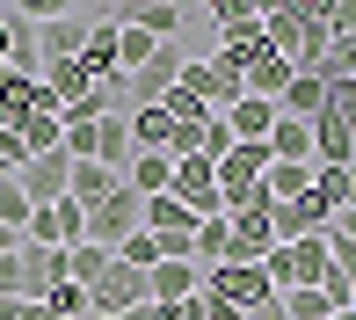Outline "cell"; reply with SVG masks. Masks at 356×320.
Instances as JSON below:
<instances>
[{
	"instance_id": "cell-1",
	"label": "cell",
	"mask_w": 356,
	"mask_h": 320,
	"mask_svg": "<svg viewBox=\"0 0 356 320\" xmlns=\"http://www.w3.org/2000/svg\"><path fill=\"white\" fill-rule=\"evenodd\" d=\"M131 233H145V197H131V189L117 182V189H109V197H102V204L88 211V240L117 255V248H124Z\"/></svg>"
},
{
	"instance_id": "cell-2",
	"label": "cell",
	"mask_w": 356,
	"mask_h": 320,
	"mask_svg": "<svg viewBox=\"0 0 356 320\" xmlns=\"http://www.w3.org/2000/svg\"><path fill=\"white\" fill-rule=\"evenodd\" d=\"M175 204H189L197 218H225V197H218V160H204V153L175 160Z\"/></svg>"
},
{
	"instance_id": "cell-3",
	"label": "cell",
	"mask_w": 356,
	"mask_h": 320,
	"mask_svg": "<svg viewBox=\"0 0 356 320\" xmlns=\"http://www.w3.org/2000/svg\"><path fill=\"white\" fill-rule=\"evenodd\" d=\"M182 66H189V51L182 44H160L153 58H145V66L124 80V88H131V109H153V102H168L175 95V80H182Z\"/></svg>"
},
{
	"instance_id": "cell-4",
	"label": "cell",
	"mask_w": 356,
	"mask_h": 320,
	"mask_svg": "<svg viewBox=\"0 0 356 320\" xmlns=\"http://www.w3.org/2000/svg\"><path fill=\"white\" fill-rule=\"evenodd\" d=\"M22 240H37V248H66V255H73L80 240H88V211H80L73 197H58V204H44V211L29 218Z\"/></svg>"
},
{
	"instance_id": "cell-5",
	"label": "cell",
	"mask_w": 356,
	"mask_h": 320,
	"mask_svg": "<svg viewBox=\"0 0 356 320\" xmlns=\"http://www.w3.org/2000/svg\"><path fill=\"white\" fill-rule=\"evenodd\" d=\"M15 182H22V197L44 211V204H58V197L73 189V153H66V146H58V153H37L22 175H15Z\"/></svg>"
},
{
	"instance_id": "cell-6",
	"label": "cell",
	"mask_w": 356,
	"mask_h": 320,
	"mask_svg": "<svg viewBox=\"0 0 356 320\" xmlns=\"http://www.w3.org/2000/svg\"><path fill=\"white\" fill-rule=\"evenodd\" d=\"M327 197L320 189H305V197H291V204H277L269 211V226H277V248H291V240H313V233H327Z\"/></svg>"
},
{
	"instance_id": "cell-7",
	"label": "cell",
	"mask_w": 356,
	"mask_h": 320,
	"mask_svg": "<svg viewBox=\"0 0 356 320\" xmlns=\"http://www.w3.org/2000/svg\"><path fill=\"white\" fill-rule=\"evenodd\" d=\"M327 269H334L327 233H313V240H291V248H284V291H320V284H327Z\"/></svg>"
},
{
	"instance_id": "cell-8",
	"label": "cell",
	"mask_w": 356,
	"mask_h": 320,
	"mask_svg": "<svg viewBox=\"0 0 356 320\" xmlns=\"http://www.w3.org/2000/svg\"><path fill=\"white\" fill-rule=\"evenodd\" d=\"M88 29H95V15H44L37 22V51H44V66H58V58H80L88 51Z\"/></svg>"
},
{
	"instance_id": "cell-9",
	"label": "cell",
	"mask_w": 356,
	"mask_h": 320,
	"mask_svg": "<svg viewBox=\"0 0 356 320\" xmlns=\"http://www.w3.org/2000/svg\"><path fill=\"white\" fill-rule=\"evenodd\" d=\"M117 8L109 15H95V29H88V51H80V73L95 80V88H109V80H124V66H117Z\"/></svg>"
},
{
	"instance_id": "cell-10",
	"label": "cell",
	"mask_w": 356,
	"mask_h": 320,
	"mask_svg": "<svg viewBox=\"0 0 356 320\" xmlns=\"http://www.w3.org/2000/svg\"><path fill=\"white\" fill-rule=\"evenodd\" d=\"M197 284H204V269H197V262H160V269H145V298H153V306H168V313L182 306Z\"/></svg>"
},
{
	"instance_id": "cell-11",
	"label": "cell",
	"mask_w": 356,
	"mask_h": 320,
	"mask_svg": "<svg viewBox=\"0 0 356 320\" xmlns=\"http://www.w3.org/2000/svg\"><path fill=\"white\" fill-rule=\"evenodd\" d=\"M124 29H145L153 44H182V8H168V0H138V8H117Z\"/></svg>"
},
{
	"instance_id": "cell-12",
	"label": "cell",
	"mask_w": 356,
	"mask_h": 320,
	"mask_svg": "<svg viewBox=\"0 0 356 320\" xmlns=\"http://www.w3.org/2000/svg\"><path fill=\"white\" fill-rule=\"evenodd\" d=\"M327 80H320V73H291V88L277 95V109H284V117H298V124H313V117H327Z\"/></svg>"
},
{
	"instance_id": "cell-13",
	"label": "cell",
	"mask_w": 356,
	"mask_h": 320,
	"mask_svg": "<svg viewBox=\"0 0 356 320\" xmlns=\"http://www.w3.org/2000/svg\"><path fill=\"white\" fill-rule=\"evenodd\" d=\"M124 189H131V197H168V189H175V160L168 153H131Z\"/></svg>"
},
{
	"instance_id": "cell-14",
	"label": "cell",
	"mask_w": 356,
	"mask_h": 320,
	"mask_svg": "<svg viewBox=\"0 0 356 320\" xmlns=\"http://www.w3.org/2000/svg\"><path fill=\"white\" fill-rule=\"evenodd\" d=\"M37 95H44V80H0V131H22L29 117H37Z\"/></svg>"
},
{
	"instance_id": "cell-15",
	"label": "cell",
	"mask_w": 356,
	"mask_h": 320,
	"mask_svg": "<svg viewBox=\"0 0 356 320\" xmlns=\"http://www.w3.org/2000/svg\"><path fill=\"white\" fill-rule=\"evenodd\" d=\"M277 117H284V109H277V102H262V95H240V102L225 109L233 138H269V131H277Z\"/></svg>"
},
{
	"instance_id": "cell-16",
	"label": "cell",
	"mask_w": 356,
	"mask_h": 320,
	"mask_svg": "<svg viewBox=\"0 0 356 320\" xmlns=\"http://www.w3.org/2000/svg\"><path fill=\"white\" fill-rule=\"evenodd\" d=\"M269 160L313 168V124H298V117H277V131H269Z\"/></svg>"
},
{
	"instance_id": "cell-17",
	"label": "cell",
	"mask_w": 356,
	"mask_h": 320,
	"mask_svg": "<svg viewBox=\"0 0 356 320\" xmlns=\"http://www.w3.org/2000/svg\"><path fill=\"white\" fill-rule=\"evenodd\" d=\"M117 182H124V175H109L102 160H73V189H66V197L80 204V211H95V204H102Z\"/></svg>"
},
{
	"instance_id": "cell-18",
	"label": "cell",
	"mask_w": 356,
	"mask_h": 320,
	"mask_svg": "<svg viewBox=\"0 0 356 320\" xmlns=\"http://www.w3.org/2000/svg\"><path fill=\"white\" fill-rule=\"evenodd\" d=\"M168 138H175V117L168 109H131V153H168Z\"/></svg>"
},
{
	"instance_id": "cell-19",
	"label": "cell",
	"mask_w": 356,
	"mask_h": 320,
	"mask_svg": "<svg viewBox=\"0 0 356 320\" xmlns=\"http://www.w3.org/2000/svg\"><path fill=\"white\" fill-rule=\"evenodd\" d=\"M211 22H218V44H233V37H262V8H254V0H218Z\"/></svg>"
},
{
	"instance_id": "cell-20",
	"label": "cell",
	"mask_w": 356,
	"mask_h": 320,
	"mask_svg": "<svg viewBox=\"0 0 356 320\" xmlns=\"http://www.w3.org/2000/svg\"><path fill=\"white\" fill-rule=\"evenodd\" d=\"M291 73H298V66H291V58L262 51V58H254V66H248V95H262V102H277V95L291 88Z\"/></svg>"
},
{
	"instance_id": "cell-21",
	"label": "cell",
	"mask_w": 356,
	"mask_h": 320,
	"mask_svg": "<svg viewBox=\"0 0 356 320\" xmlns=\"http://www.w3.org/2000/svg\"><path fill=\"white\" fill-rule=\"evenodd\" d=\"M109 262H117V255H109V248H95V240H80V248L66 255V277L80 284V291H95V284L109 277Z\"/></svg>"
},
{
	"instance_id": "cell-22",
	"label": "cell",
	"mask_w": 356,
	"mask_h": 320,
	"mask_svg": "<svg viewBox=\"0 0 356 320\" xmlns=\"http://www.w3.org/2000/svg\"><path fill=\"white\" fill-rule=\"evenodd\" d=\"M29 218H37V204H29V197H22V182H15V175H8V182H0V226L29 233Z\"/></svg>"
},
{
	"instance_id": "cell-23",
	"label": "cell",
	"mask_w": 356,
	"mask_h": 320,
	"mask_svg": "<svg viewBox=\"0 0 356 320\" xmlns=\"http://www.w3.org/2000/svg\"><path fill=\"white\" fill-rule=\"evenodd\" d=\"M153 51H160V44L145 37V29H117V66H124V80H131V73H138Z\"/></svg>"
},
{
	"instance_id": "cell-24",
	"label": "cell",
	"mask_w": 356,
	"mask_h": 320,
	"mask_svg": "<svg viewBox=\"0 0 356 320\" xmlns=\"http://www.w3.org/2000/svg\"><path fill=\"white\" fill-rule=\"evenodd\" d=\"M189 262H197V269L225 262V218H204V226H197V255H189Z\"/></svg>"
},
{
	"instance_id": "cell-25",
	"label": "cell",
	"mask_w": 356,
	"mask_h": 320,
	"mask_svg": "<svg viewBox=\"0 0 356 320\" xmlns=\"http://www.w3.org/2000/svg\"><path fill=\"white\" fill-rule=\"evenodd\" d=\"M44 306H51V313H66V320H95V306H88V291H80L73 277H66V284H51V298H44Z\"/></svg>"
},
{
	"instance_id": "cell-26",
	"label": "cell",
	"mask_w": 356,
	"mask_h": 320,
	"mask_svg": "<svg viewBox=\"0 0 356 320\" xmlns=\"http://www.w3.org/2000/svg\"><path fill=\"white\" fill-rule=\"evenodd\" d=\"M117 262H131V269H160L168 255H160V240H153V233H131V240L117 248Z\"/></svg>"
},
{
	"instance_id": "cell-27",
	"label": "cell",
	"mask_w": 356,
	"mask_h": 320,
	"mask_svg": "<svg viewBox=\"0 0 356 320\" xmlns=\"http://www.w3.org/2000/svg\"><path fill=\"white\" fill-rule=\"evenodd\" d=\"M284 313H291V320H334L327 291H284Z\"/></svg>"
},
{
	"instance_id": "cell-28",
	"label": "cell",
	"mask_w": 356,
	"mask_h": 320,
	"mask_svg": "<svg viewBox=\"0 0 356 320\" xmlns=\"http://www.w3.org/2000/svg\"><path fill=\"white\" fill-rule=\"evenodd\" d=\"M197 153H204V160H225V153H233V124H225V117H211V124L197 131Z\"/></svg>"
},
{
	"instance_id": "cell-29",
	"label": "cell",
	"mask_w": 356,
	"mask_h": 320,
	"mask_svg": "<svg viewBox=\"0 0 356 320\" xmlns=\"http://www.w3.org/2000/svg\"><path fill=\"white\" fill-rule=\"evenodd\" d=\"M66 153L73 160H95V124L88 117H66Z\"/></svg>"
},
{
	"instance_id": "cell-30",
	"label": "cell",
	"mask_w": 356,
	"mask_h": 320,
	"mask_svg": "<svg viewBox=\"0 0 356 320\" xmlns=\"http://www.w3.org/2000/svg\"><path fill=\"white\" fill-rule=\"evenodd\" d=\"M168 320H218V306L204 298V284H197V291H189V298H182V306H175Z\"/></svg>"
},
{
	"instance_id": "cell-31",
	"label": "cell",
	"mask_w": 356,
	"mask_h": 320,
	"mask_svg": "<svg viewBox=\"0 0 356 320\" xmlns=\"http://www.w3.org/2000/svg\"><path fill=\"white\" fill-rule=\"evenodd\" d=\"M327 240H349V248H356V211H334L327 218Z\"/></svg>"
},
{
	"instance_id": "cell-32",
	"label": "cell",
	"mask_w": 356,
	"mask_h": 320,
	"mask_svg": "<svg viewBox=\"0 0 356 320\" xmlns=\"http://www.w3.org/2000/svg\"><path fill=\"white\" fill-rule=\"evenodd\" d=\"M124 320H168V306H153V298H145V306H131Z\"/></svg>"
},
{
	"instance_id": "cell-33",
	"label": "cell",
	"mask_w": 356,
	"mask_h": 320,
	"mask_svg": "<svg viewBox=\"0 0 356 320\" xmlns=\"http://www.w3.org/2000/svg\"><path fill=\"white\" fill-rule=\"evenodd\" d=\"M22 320H66V313H51V306L37 298V306H22Z\"/></svg>"
},
{
	"instance_id": "cell-34",
	"label": "cell",
	"mask_w": 356,
	"mask_h": 320,
	"mask_svg": "<svg viewBox=\"0 0 356 320\" xmlns=\"http://www.w3.org/2000/svg\"><path fill=\"white\" fill-rule=\"evenodd\" d=\"M22 306L29 298H0V320H22Z\"/></svg>"
},
{
	"instance_id": "cell-35",
	"label": "cell",
	"mask_w": 356,
	"mask_h": 320,
	"mask_svg": "<svg viewBox=\"0 0 356 320\" xmlns=\"http://www.w3.org/2000/svg\"><path fill=\"white\" fill-rule=\"evenodd\" d=\"M15 248H22V233H15V226H0V255H15Z\"/></svg>"
},
{
	"instance_id": "cell-36",
	"label": "cell",
	"mask_w": 356,
	"mask_h": 320,
	"mask_svg": "<svg viewBox=\"0 0 356 320\" xmlns=\"http://www.w3.org/2000/svg\"><path fill=\"white\" fill-rule=\"evenodd\" d=\"M254 320H291V313H284V298H269V306H262V313H254Z\"/></svg>"
},
{
	"instance_id": "cell-37",
	"label": "cell",
	"mask_w": 356,
	"mask_h": 320,
	"mask_svg": "<svg viewBox=\"0 0 356 320\" xmlns=\"http://www.w3.org/2000/svg\"><path fill=\"white\" fill-rule=\"evenodd\" d=\"M0 182H8V168H0Z\"/></svg>"
},
{
	"instance_id": "cell-38",
	"label": "cell",
	"mask_w": 356,
	"mask_h": 320,
	"mask_svg": "<svg viewBox=\"0 0 356 320\" xmlns=\"http://www.w3.org/2000/svg\"><path fill=\"white\" fill-rule=\"evenodd\" d=\"M349 313H356V306H349Z\"/></svg>"
}]
</instances>
